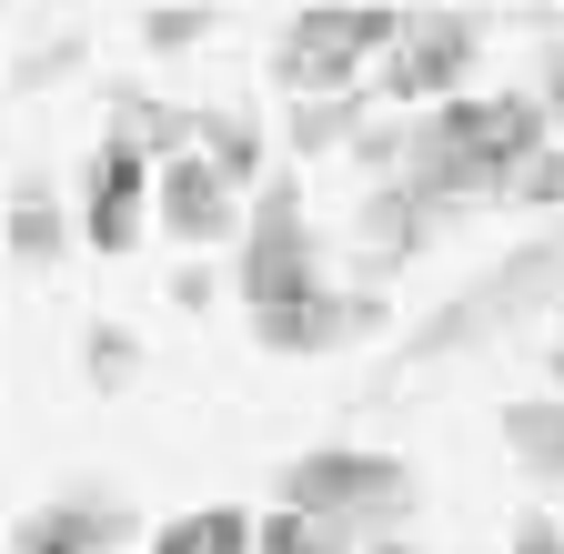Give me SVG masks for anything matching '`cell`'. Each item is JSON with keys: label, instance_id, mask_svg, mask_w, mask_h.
Segmentation results:
<instances>
[{"label": "cell", "instance_id": "6da1fadb", "mask_svg": "<svg viewBox=\"0 0 564 554\" xmlns=\"http://www.w3.org/2000/svg\"><path fill=\"white\" fill-rule=\"evenodd\" d=\"M544 101L534 91H464L444 111L413 121V152H403V182L434 202H514V182L544 162Z\"/></svg>", "mask_w": 564, "mask_h": 554}, {"label": "cell", "instance_id": "7a4b0ae2", "mask_svg": "<svg viewBox=\"0 0 564 554\" xmlns=\"http://www.w3.org/2000/svg\"><path fill=\"white\" fill-rule=\"evenodd\" d=\"M413 31V11H383V0H364V11H293V31H282L272 51V82L293 101H352V72H383L393 41Z\"/></svg>", "mask_w": 564, "mask_h": 554}, {"label": "cell", "instance_id": "3957f363", "mask_svg": "<svg viewBox=\"0 0 564 554\" xmlns=\"http://www.w3.org/2000/svg\"><path fill=\"white\" fill-rule=\"evenodd\" d=\"M313 293H323V262H313V222H303V182L272 172L262 202H252V222H242V303H252V333L282 323V313H303Z\"/></svg>", "mask_w": 564, "mask_h": 554}, {"label": "cell", "instance_id": "277c9868", "mask_svg": "<svg viewBox=\"0 0 564 554\" xmlns=\"http://www.w3.org/2000/svg\"><path fill=\"white\" fill-rule=\"evenodd\" d=\"M293 514H343V524H403L413 514V464L403 454H364V444H323V454H293L282 464V495Z\"/></svg>", "mask_w": 564, "mask_h": 554}, {"label": "cell", "instance_id": "5b68a950", "mask_svg": "<svg viewBox=\"0 0 564 554\" xmlns=\"http://www.w3.org/2000/svg\"><path fill=\"white\" fill-rule=\"evenodd\" d=\"M474 61H484V21L474 11H413V31L393 41V61L373 72V91L403 101V111H444V101H464Z\"/></svg>", "mask_w": 564, "mask_h": 554}, {"label": "cell", "instance_id": "8992f818", "mask_svg": "<svg viewBox=\"0 0 564 554\" xmlns=\"http://www.w3.org/2000/svg\"><path fill=\"white\" fill-rule=\"evenodd\" d=\"M554 283H564V242H524L505 272L464 283V303H454V313H434V323H423V333H413V354H454V343H484L494 323H524Z\"/></svg>", "mask_w": 564, "mask_h": 554}, {"label": "cell", "instance_id": "52a82bcc", "mask_svg": "<svg viewBox=\"0 0 564 554\" xmlns=\"http://www.w3.org/2000/svg\"><path fill=\"white\" fill-rule=\"evenodd\" d=\"M152 222H162V162L141 142H121V131H101L91 182H82V242L91 252H131Z\"/></svg>", "mask_w": 564, "mask_h": 554}, {"label": "cell", "instance_id": "ba28073f", "mask_svg": "<svg viewBox=\"0 0 564 554\" xmlns=\"http://www.w3.org/2000/svg\"><path fill=\"white\" fill-rule=\"evenodd\" d=\"M383 323H393V303H383V293H343V283H323L303 313L262 323L252 343H262V354H352V343H373Z\"/></svg>", "mask_w": 564, "mask_h": 554}, {"label": "cell", "instance_id": "9c48e42d", "mask_svg": "<svg viewBox=\"0 0 564 554\" xmlns=\"http://www.w3.org/2000/svg\"><path fill=\"white\" fill-rule=\"evenodd\" d=\"M252 213H242V192L212 172L202 152H182V162H162V232L182 242V252H212V242H232Z\"/></svg>", "mask_w": 564, "mask_h": 554}, {"label": "cell", "instance_id": "30bf717a", "mask_svg": "<svg viewBox=\"0 0 564 554\" xmlns=\"http://www.w3.org/2000/svg\"><path fill=\"white\" fill-rule=\"evenodd\" d=\"M131 534H141L131 504H111V495H61V504H31L11 524V554H111Z\"/></svg>", "mask_w": 564, "mask_h": 554}, {"label": "cell", "instance_id": "8fae6325", "mask_svg": "<svg viewBox=\"0 0 564 554\" xmlns=\"http://www.w3.org/2000/svg\"><path fill=\"white\" fill-rule=\"evenodd\" d=\"M423 213H434V202H423L413 182H383V192L364 202V222H352V242H364V272L413 262V252H423Z\"/></svg>", "mask_w": 564, "mask_h": 554}, {"label": "cell", "instance_id": "7c38bea8", "mask_svg": "<svg viewBox=\"0 0 564 554\" xmlns=\"http://www.w3.org/2000/svg\"><path fill=\"white\" fill-rule=\"evenodd\" d=\"M505 454L534 484H564V393H514L505 403Z\"/></svg>", "mask_w": 564, "mask_h": 554}, {"label": "cell", "instance_id": "4fadbf2b", "mask_svg": "<svg viewBox=\"0 0 564 554\" xmlns=\"http://www.w3.org/2000/svg\"><path fill=\"white\" fill-rule=\"evenodd\" d=\"M152 554H262V514H242V504H192V514L152 524Z\"/></svg>", "mask_w": 564, "mask_h": 554}, {"label": "cell", "instance_id": "5bb4252c", "mask_svg": "<svg viewBox=\"0 0 564 554\" xmlns=\"http://www.w3.org/2000/svg\"><path fill=\"white\" fill-rule=\"evenodd\" d=\"M262 554H373V534L343 524V514H293V504H272V514H262Z\"/></svg>", "mask_w": 564, "mask_h": 554}, {"label": "cell", "instance_id": "9a60e30c", "mask_svg": "<svg viewBox=\"0 0 564 554\" xmlns=\"http://www.w3.org/2000/svg\"><path fill=\"white\" fill-rule=\"evenodd\" d=\"M202 162L223 172L232 192H262L272 172H262V131H252V111H202Z\"/></svg>", "mask_w": 564, "mask_h": 554}, {"label": "cell", "instance_id": "2e32d148", "mask_svg": "<svg viewBox=\"0 0 564 554\" xmlns=\"http://www.w3.org/2000/svg\"><path fill=\"white\" fill-rule=\"evenodd\" d=\"M282 131H293V152H352L364 142V101H293Z\"/></svg>", "mask_w": 564, "mask_h": 554}, {"label": "cell", "instance_id": "e0dca14e", "mask_svg": "<svg viewBox=\"0 0 564 554\" xmlns=\"http://www.w3.org/2000/svg\"><path fill=\"white\" fill-rule=\"evenodd\" d=\"M61 242H70V232H61V213H51V192H11V262L41 272V262H61Z\"/></svg>", "mask_w": 564, "mask_h": 554}, {"label": "cell", "instance_id": "ac0fdd59", "mask_svg": "<svg viewBox=\"0 0 564 554\" xmlns=\"http://www.w3.org/2000/svg\"><path fill=\"white\" fill-rule=\"evenodd\" d=\"M82 363H91V383H101V393H121V383L141 373V343H131L121 323H91V333H82Z\"/></svg>", "mask_w": 564, "mask_h": 554}, {"label": "cell", "instance_id": "d6986e66", "mask_svg": "<svg viewBox=\"0 0 564 554\" xmlns=\"http://www.w3.org/2000/svg\"><path fill=\"white\" fill-rule=\"evenodd\" d=\"M212 31V11H141V51H192Z\"/></svg>", "mask_w": 564, "mask_h": 554}, {"label": "cell", "instance_id": "ffe728a7", "mask_svg": "<svg viewBox=\"0 0 564 554\" xmlns=\"http://www.w3.org/2000/svg\"><path fill=\"white\" fill-rule=\"evenodd\" d=\"M514 202H524V213H554V202H564V142H554V152L514 182Z\"/></svg>", "mask_w": 564, "mask_h": 554}, {"label": "cell", "instance_id": "44dd1931", "mask_svg": "<svg viewBox=\"0 0 564 554\" xmlns=\"http://www.w3.org/2000/svg\"><path fill=\"white\" fill-rule=\"evenodd\" d=\"M505 554H564V524H554V514H524V524L505 534Z\"/></svg>", "mask_w": 564, "mask_h": 554}, {"label": "cell", "instance_id": "7402d4cb", "mask_svg": "<svg viewBox=\"0 0 564 554\" xmlns=\"http://www.w3.org/2000/svg\"><path fill=\"white\" fill-rule=\"evenodd\" d=\"M373 554H423V544H373ZM434 554H444V544H434Z\"/></svg>", "mask_w": 564, "mask_h": 554}, {"label": "cell", "instance_id": "603a6c76", "mask_svg": "<svg viewBox=\"0 0 564 554\" xmlns=\"http://www.w3.org/2000/svg\"><path fill=\"white\" fill-rule=\"evenodd\" d=\"M554 383H564V333H554Z\"/></svg>", "mask_w": 564, "mask_h": 554}, {"label": "cell", "instance_id": "cb8c5ba5", "mask_svg": "<svg viewBox=\"0 0 564 554\" xmlns=\"http://www.w3.org/2000/svg\"><path fill=\"white\" fill-rule=\"evenodd\" d=\"M554 31H564V11H554Z\"/></svg>", "mask_w": 564, "mask_h": 554}]
</instances>
